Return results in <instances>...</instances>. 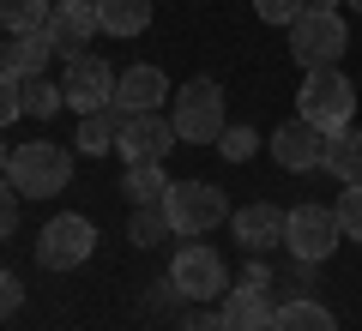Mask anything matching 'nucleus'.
<instances>
[{"label": "nucleus", "mask_w": 362, "mask_h": 331, "mask_svg": "<svg viewBox=\"0 0 362 331\" xmlns=\"http://www.w3.org/2000/svg\"><path fill=\"white\" fill-rule=\"evenodd\" d=\"M350 49V30L338 13H302L296 25H290V54H296L302 73H314V66H338V54Z\"/></svg>", "instance_id": "8"}, {"label": "nucleus", "mask_w": 362, "mask_h": 331, "mask_svg": "<svg viewBox=\"0 0 362 331\" xmlns=\"http://www.w3.org/2000/svg\"><path fill=\"white\" fill-rule=\"evenodd\" d=\"M338 241H344L338 211H326V205H296V211H284V247H290L296 265H326Z\"/></svg>", "instance_id": "6"}, {"label": "nucleus", "mask_w": 362, "mask_h": 331, "mask_svg": "<svg viewBox=\"0 0 362 331\" xmlns=\"http://www.w3.org/2000/svg\"><path fill=\"white\" fill-rule=\"evenodd\" d=\"M326 169L338 175V187H350V181H362V133L344 127L326 139Z\"/></svg>", "instance_id": "20"}, {"label": "nucleus", "mask_w": 362, "mask_h": 331, "mask_svg": "<svg viewBox=\"0 0 362 331\" xmlns=\"http://www.w3.org/2000/svg\"><path fill=\"white\" fill-rule=\"evenodd\" d=\"M54 0H0V30L6 37H30V30H49Z\"/></svg>", "instance_id": "21"}, {"label": "nucleus", "mask_w": 362, "mask_h": 331, "mask_svg": "<svg viewBox=\"0 0 362 331\" xmlns=\"http://www.w3.org/2000/svg\"><path fill=\"white\" fill-rule=\"evenodd\" d=\"M272 331H338V319L326 313L320 301L302 295V301H284L278 313H272Z\"/></svg>", "instance_id": "22"}, {"label": "nucleus", "mask_w": 362, "mask_h": 331, "mask_svg": "<svg viewBox=\"0 0 362 331\" xmlns=\"http://www.w3.org/2000/svg\"><path fill=\"white\" fill-rule=\"evenodd\" d=\"M163 217H169L175 235L199 241V235H211L218 223H230V199H223V187H211V181H175V187L163 193Z\"/></svg>", "instance_id": "4"}, {"label": "nucleus", "mask_w": 362, "mask_h": 331, "mask_svg": "<svg viewBox=\"0 0 362 331\" xmlns=\"http://www.w3.org/2000/svg\"><path fill=\"white\" fill-rule=\"evenodd\" d=\"M175 187L169 181L163 163H127V181H121V193H127V205H163V193Z\"/></svg>", "instance_id": "19"}, {"label": "nucleus", "mask_w": 362, "mask_h": 331, "mask_svg": "<svg viewBox=\"0 0 362 331\" xmlns=\"http://www.w3.org/2000/svg\"><path fill=\"white\" fill-rule=\"evenodd\" d=\"M326 139L332 133L308 127V121H284V127L272 133V157H278V169H290V175H314V169H326Z\"/></svg>", "instance_id": "11"}, {"label": "nucleus", "mask_w": 362, "mask_h": 331, "mask_svg": "<svg viewBox=\"0 0 362 331\" xmlns=\"http://www.w3.org/2000/svg\"><path fill=\"white\" fill-rule=\"evenodd\" d=\"M18 307H25V283H18L13 271H0V319H13Z\"/></svg>", "instance_id": "30"}, {"label": "nucleus", "mask_w": 362, "mask_h": 331, "mask_svg": "<svg viewBox=\"0 0 362 331\" xmlns=\"http://www.w3.org/2000/svg\"><path fill=\"white\" fill-rule=\"evenodd\" d=\"M18 199H25V193L13 187V175H0V235L18 229Z\"/></svg>", "instance_id": "28"}, {"label": "nucleus", "mask_w": 362, "mask_h": 331, "mask_svg": "<svg viewBox=\"0 0 362 331\" xmlns=\"http://www.w3.org/2000/svg\"><path fill=\"white\" fill-rule=\"evenodd\" d=\"M13 187L25 193V199H54V193H66V181H73V151L54 139H30V145H13Z\"/></svg>", "instance_id": "2"}, {"label": "nucleus", "mask_w": 362, "mask_h": 331, "mask_svg": "<svg viewBox=\"0 0 362 331\" xmlns=\"http://www.w3.org/2000/svg\"><path fill=\"white\" fill-rule=\"evenodd\" d=\"M169 121H175V139L181 145H218V133L230 127L223 115V85L218 78H194L169 97Z\"/></svg>", "instance_id": "1"}, {"label": "nucleus", "mask_w": 362, "mask_h": 331, "mask_svg": "<svg viewBox=\"0 0 362 331\" xmlns=\"http://www.w3.org/2000/svg\"><path fill=\"white\" fill-rule=\"evenodd\" d=\"M175 331H223V313H187Z\"/></svg>", "instance_id": "32"}, {"label": "nucleus", "mask_w": 362, "mask_h": 331, "mask_svg": "<svg viewBox=\"0 0 362 331\" xmlns=\"http://www.w3.org/2000/svg\"><path fill=\"white\" fill-rule=\"evenodd\" d=\"M308 6L314 13H338V0H308Z\"/></svg>", "instance_id": "34"}, {"label": "nucleus", "mask_w": 362, "mask_h": 331, "mask_svg": "<svg viewBox=\"0 0 362 331\" xmlns=\"http://www.w3.org/2000/svg\"><path fill=\"white\" fill-rule=\"evenodd\" d=\"M90 253H97V223L90 217L61 211V217L42 223V235H37V265L42 271H78Z\"/></svg>", "instance_id": "5"}, {"label": "nucleus", "mask_w": 362, "mask_h": 331, "mask_svg": "<svg viewBox=\"0 0 362 331\" xmlns=\"http://www.w3.org/2000/svg\"><path fill=\"white\" fill-rule=\"evenodd\" d=\"M115 66L103 61V54H73L66 61V78H61V90H66V109L73 115H97V109H115Z\"/></svg>", "instance_id": "9"}, {"label": "nucleus", "mask_w": 362, "mask_h": 331, "mask_svg": "<svg viewBox=\"0 0 362 331\" xmlns=\"http://www.w3.org/2000/svg\"><path fill=\"white\" fill-rule=\"evenodd\" d=\"M302 121L320 133H344L350 115H356V85H350V73H338V66H314V73H302Z\"/></svg>", "instance_id": "3"}, {"label": "nucleus", "mask_w": 362, "mask_h": 331, "mask_svg": "<svg viewBox=\"0 0 362 331\" xmlns=\"http://www.w3.org/2000/svg\"><path fill=\"white\" fill-rule=\"evenodd\" d=\"M254 13L266 18V25H284V30H290L302 13H308V0H254Z\"/></svg>", "instance_id": "27"}, {"label": "nucleus", "mask_w": 362, "mask_h": 331, "mask_svg": "<svg viewBox=\"0 0 362 331\" xmlns=\"http://www.w3.org/2000/svg\"><path fill=\"white\" fill-rule=\"evenodd\" d=\"M6 169H13V145L0 139V175H6Z\"/></svg>", "instance_id": "33"}, {"label": "nucleus", "mask_w": 362, "mask_h": 331, "mask_svg": "<svg viewBox=\"0 0 362 331\" xmlns=\"http://www.w3.org/2000/svg\"><path fill=\"white\" fill-rule=\"evenodd\" d=\"M49 61H54V37H49V30H30V37L0 42V73H6V78H42Z\"/></svg>", "instance_id": "15"}, {"label": "nucleus", "mask_w": 362, "mask_h": 331, "mask_svg": "<svg viewBox=\"0 0 362 331\" xmlns=\"http://www.w3.org/2000/svg\"><path fill=\"white\" fill-rule=\"evenodd\" d=\"M18 97H25V115H30V121H49V115H61L66 90L49 85V78H18Z\"/></svg>", "instance_id": "23"}, {"label": "nucleus", "mask_w": 362, "mask_h": 331, "mask_svg": "<svg viewBox=\"0 0 362 331\" xmlns=\"http://www.w3.org/2000/svg\"><path fill=\"white\" fill-rule=\"evenodd\" d=\"M242 283H247V289H272V265H266V253H247Z\"/></svg>", "instance_id": "31"}, {"label": "nucleus", "mask_w": 362, "mask_h": 331, "mask_svg": "<svg viewBox=\"0 0 362 331\" xmlns=\"http://www.w3.org/2000/svg\"><path fill=\"white\" fill-rule=\"evenodd\" d=\"M169 97H175V90H169L163 66H127V73L115 78V115H151Z\"/></svg>", "instance_id": "13"}, {"label": "nucleus", "mask_w": 362, "mask_h": 331, "mask_svg": "<svg viewBox=\"0 0 362 331\" xmlns=\"http://www.w3.org/2000/svg\"><path fill=\"white\" fill-rule=\"evenodd\" d=\"M230 229H235V241H242L247 253H272V247H284V211L266 205V199H254V205H242V211H230Z\"/></svg>", "instance_id": "14"}, {"label": "nucleus", "mask_w": 362, "mask_h": 331, "mask_svg": "<svg viewBox=\"0 0 362 331\" xmlns=\"http://www.w3.org/2000/svg\"><path fill=\"white\" fill-rule=\"evenodd\" d=\"M103 37H145L151 30V0H97Z\"/></svg>", "instance_id": "17"}, {"label": "nucleus", "mask_w": 362, "mask_h": 331, "mask_svg": "<svg viewBox=\"0 0 362 331\" xmlns=\"http://www.w3.org/2000/svg\"><path fill=\"white\" fill-rule=\"evenodd\" d=\"M218 313H223V331H272V313H278V307L266 301V289H230L218 301Z\"/></svg>", "instance_id": "16"}, {"label": "nucleus", "mask_w": 362, "mask_h": 331, "mask_svg": "<svg viewBox=\"0 0 362 331\" xmlns=\"http://www.w3.org/2000/svg\"><path fill=\"white\" fill-rule=\"evenodd\" d=\"M175 151V121L169 115H121V139H115V157L121 163H163Z\"/></svg>", "instance_id": "10"}, {"label": "nucleus", "mask_w": 362, "mask_h": 331, "mask_svg": "<svg viewBox=\"0 0 362 331\" xmlns=\"http://www.w3.org/2000/svg\"><path fill=\"white\" fill-rule=\"evenodd\" d=\"M218 151H223V163H247V157L259 151V139H254V127H223Z\"/></svg>", "instance_id": "26"}, {"label": "nucleus", "mask_w": 362, "mask_h": 331, "mask_svg": "<svg viewBox=\"0 0 362 331\" xmlns=\"http://www.w3.org/2000/svg\"><path fill=\"white\" fill-rule=\"evenodd\" d=\"M127 235H133V247H157L163 235H175V229H169L163 205H133V223H127Z\"/></svg>", "instance_id": "24"}, {"label": "nucleus", "mask_w": 362, "mask_h": 331, "mask_svg": "<svg viewBox=\"0 0 362 331\" xmlns=\"http://www.w3.org/2000/svg\"><path fill=\"white\" fill-rule=\"evenodd\" d=\"M350 13H362V0H350Z\"/></svg>", "instance_id": "35"}, {"label": "nucleus", "mask_w": 362, "mask_h": 331, "mask_svg": "<svg viewBox=\"0 0 362 331\" xmlns=\"http://www.w3.org/2000/svg\"><path fill=\"white\" fill-rule=\"evenodd\" d=\"M25 115V97H18V78L0 73V127H13V121Z\"/></svg>", "instance_id": "29"}, {"label": "nucleus", "mask_w": 362, "mask_h": 331, "mask_svg": "<svg viewBox=\"0 0 362 331\" xmlns=\"http://www.w3.org/2000/svg\"><path fill=\"white\" fill-rule=\"evenodd\" d=\"M338 229H344V241H362V181H350L344 193H338Z\"/></svg>", "instance_id": "25"}, {"label": "nucleus", "mask_w": 362, "mask_h": 331, "mask_svg": "<svg viewBox=\"0 0 362 331\" xmlns=\"http://www.w3.org/2000/svg\"><path fill=\"white\" fill-rule=\"evenodd\" d=\"M97 0H54V13H49V37H54V54H85L90 37H97Z\"/></svg>", "instance_id": "12"}, {"label": "nucleus", "mask_w": 362, "mask_h": 331, "mask_svg": "<svg viewBox=\"0 0 362 331\" xmlns=\"http://www.w3.org/2000/svg\"><path fill=\"white\" fill-rule=\"evenodd\" d=\"M115 139H121V115H115V109L78 115V133H73V145H78L85 157H109V151H115Z\"/></svg>", "instance_id": "18"}, {"label": "nucleus", "mask_w": 362, "mask_h": 331, "mask_svg": "<svg viewBox=\"0 0 362 331\" xmlns=\"http://www.w3.org/2000/svg\"><path fill=\"white\" fill-rule=\"evenodd\" d=\"M169 277H175L181 301H223L230 295V271L206 241H181L175 259H169Z\"/></svg>", "instance_id": "7"}]
</instances>
